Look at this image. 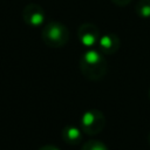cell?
Instances as JSON below:
<instances>
[{
  "mask_svg": "<svg viewBox=\"0 0 150 150\" xmlns=\"http://www.w3.org/2000/svg\"><path fill=\"white\" fill-rule=\"evenodd\" d=\"M149 98H150V88H149Z\"/></svg>",
  "mask_w": 150,
  "mask_h": 150,
  "instance_id": "7c38bea8",
  "label": "cell"
},
{
  "mask_svg": "<svg viewBox=\"0 0 150 150\" xmlns=\"http://www.w3.org/2000/svg\"><path fill=\"white\" fill-rule=\"evenodd\" d=\"M45 19H46L45 11L38 4L30 2L26 5L22 9V20L27 26L32 28L41 27L45 22Z\"/></svg>",
  "mask_w": 150,
  "mask_h": 150,
  "instance_id": "5b68a950",
  "label": "cell"
},
{
  "mask_svg": "<svg viewBox=\"0 0 150 150\" xmlns=\"http://www.w3.org/2000/svg\"><path fill=\"white\" fill-rule=\"evenodd\" d=\"M135 12L142 19H150V0H138Z\"/></svg>",
  "mask_w": 150,
  "mask_h": 150,
  "instance_id": "ba28073f",
  "label": "cell"
},
{
  "mask_svg": "<svg viewBox=\"0 0 150 150\" xmlns=\"http://www.w3.org/2000/svg\"><path fill=\"white\" fill-rule=\"evenodd\" d=\"M81 150H109V149L103 142L97 139H90L82 145Z\"/></svg>",
  "mask_w": 150,
  "mask_h": 150,
  "instance_id": "9c48e42d",
  "label": "cell"
},
{
  "mask_svg": "<svg viewBox=\"0 0 150 150\" xmlns=\"http://www.w3.org/2000/svg\"><path fill=\"white\" fill-rule=\"evenodd\" d=\"M39 150H60V149L54 144H46V145H42Z\"/></svg>",
  "mask_w": 150,
  "mask_h": 150,
  "instance_id": "8fae6325",
  "label": "cell"
},
{
  "mask_svg": "<svg viewBox=\"0 0 150 150\" xmlns=\"http://www.w3.org/2000/svg\"><path fill=\"white\" fill-rule=\"evenodd\" d=\"M111 1L115 5L120 6V7H124V6H127V5H129L131 2V0H111Z\"/></svg>",
  "mask_w": 150,
  "mask_h": 150,
  "instance_id": "30bf717a",
  "label": "cell"
},
{
  "mask_svg": "<svg viewBox=\"0 0 150 150\" xmlns=\"http://www.w3.org/2000/svg\"><path fill=\"white\" fill-rule=\"evenodd\" d=\"M105 125V117L98 109H89L80 117V128L87 135H97Z\"/></svg>",
  "mask_w": 150,
  "mask_h": 150,
  "instance_id": "3957f363",
  "label": "cell"
},
{
  "mask_svg": "<svg viewBox=\"0 0 150 150\" xmlns=\"http://www.w3.org/2000/svg\"><path fill=\"white\" fill-rule=\"evenodd\" d=\"M120 46H121V41L118 35L114 33H105L100 38V41L97 43V49L104 55H111L118 50Z\"/></svg>",
  "mask_w": 150,
  "mask_h": 150,
  "instance_id": "8992f818",
  "label": "cell"
},
{
  "mask_svg": "<svg viewBox=\"0 0 150 150\" xmlns=\"http://www.w3.org/2000/svg\"><path fill=\"white\" fill-rule=\"evenodd\" d=\"M149 143H150V134H149Z\"/></svg>",
  "mask_w": 150,
  "mask_h": 150,
  "instance_id": "4fadbf2b",
  "label": "cell"
},
{
  "mask_svg": "<svg viewBox=\"0 0 150 150\" xmlns=\"http://www.w3.org/2000/svg\"><path fill=\"white\" fill-rule=\"evenodd\" d=\"M100 38H101L100 29L94 23L86 22V23H82L77 28V39H79L80 43L83 47H86L87 49L97 47Z\"/></svg>",
  "mask_w": 150,
  "mask_h": 150,
  "instance_id": "277c9868",
  "label": "cell"
},
{
  "mask_svg": "<svg viewBox=\"0 0 150 150\" xmlns=\"http://www.w3.org/2000/svg\"><path fill=\"white\" fill-rule=\"evenodd\" d=\"M81 128L76 125H66L62 129V139L70 145H77L82 141V132Z\"/></svg>",
  "mask_w": 150,
  "mask_h": 150,
  "instance_id": "52a82bcc",
  "label": "cell"
},
{
  "mask_svg": "<svg viewBox=\"0 0 150 150\" xmlns=\"http://www.w3.org/2000/svg\"><path fill=\"white\" fill-rule=\"evenodd\" d=\"M79 67L82 75L90 81H98L103 79L108 70V63L104 54H102L96 48L87 49L82 54Z\"/></svg>",
  "mask_w": 150,
  "mask_h": 150,
  "instance_id": "6da1fadb",
  "label": "cell"
},
{
  "mask_svg": "<svg viewBox=\"0 0 150 150\" xmlns=\"http://www.w3.org/2000/svg\"><path fill=\"white\" fill-rule=\"evenodd\" d=\"M41 38L48 47L61 48L66 46L69 40V30L63 23L59 21H50L43 26Z\"/></svg>",
  "mask_w": 150,
  "mask_h": 150,
  "instance_id": "7a4b0ae2",
  "label": "cell"
}]
</instances>
